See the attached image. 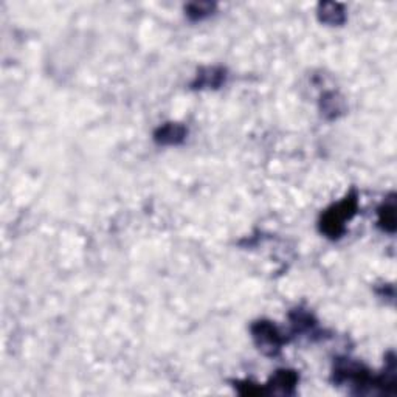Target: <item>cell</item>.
Instances as JSON below:
<instances>
[{"mask_svg":"<svg viewBox=\"0 0 397 397\" xmlns=\"http://www.w3.org/2000/svg\"><path fill=\"white\" fill-rule=\"evenodd\" d=\"M225 81L227 70L224 67H217V65H211V67H202L198 70L189 87L193 90H217L225 84Z\"/></svg>","mask_w":397,"mask_h":397,"instance_id":"3","label":"cell"},{"mask_svg":"<svg viewBox=\"0 0 397 397\" xmlns=\"http://www.w3.org/2000/svg\"><path fill=\"white\" fill-rule=\"evenodd\" d=\"M290 321L293 330L298 334L309 332V330H314V328L317 326V321H315L314 315L304 311V309H295V311L290 314Z\"/></svg>","mask_w":397,"mask_h":397,"instance_id":"9","label":"cell"},{"mask_svg":"<svg viewBox=\"0 0 397 397\" xmlns=\"http://www.w3.org/2000/svg\"><path fill=\"white\" fill-rule=\"evenodd\" d=\"M300 376L293 370H278L274 376L270 377L269 384L266 385L267 394H281V396H293L298 385Z\"/></svg>","mask_w":397,"mask_h":397,"instance_id":"4","label":"cell"},{"mask_svg":"<svg viewBox=\"0 0 397 397\" xmlns=\"http://www.w3.org/2000/svg\"><path fill=\"white\" fill-rule=\"evenodd\" d=\"M377 225L386 233H394L396 231V203L394 198L385 202L382 207L377 210Z\"/></svg>","mask_w":397,"mask_h":397,"instance_id":"8","label":"cell"},{"mask_svg":"<svg viewBox=\"0 0 397 397\" xmlns=\"http://www.w3.org/2000/svg\"><path fill=\"white\" fill-rule=\"evenodd\" d=\"M215 10H216V4H213V2H193L185 6L187 18L193 22L207 19L208 16H211L213 13H215Z\"/></svg>","mask_w":397,"mask_h":397,"instance_id":"10","label":"cell"},{"mask_svg":"<svg viewBox=\"0 0 397 397\" xmlns=\"http://www.w3.org/2000/svg\"><path fill=\"white\" fill-rule=\"evenodd\" d=\"M250 332H252L256 348L267 357L279 356L283 344L288 342L274 323L267 320L255 321L252 328H250Z\"/></svg>","mask_w":397,"mask_h":397,"instance_id":"2","label":"cell"},{"mask_svg":"<svg viewBox=\"0 0 397 397\" xmlns=\"http://www.w3.org/2000/svg\"><path fill=\"white\" fill-rule=\"evenodd\" d=\"M234 388L238 389L241 394L244 396H261V394H267L266 385L261 386L258 384H252V382H234Z\"/></svg>","mask_w":397,"mask_h":397,"instance_id":"11","label":"cell"},{"mask_svg":"<svg viewBox=\"0 0 397 397\" xmlns=\"http://www.w3.org/2000/svg\"><path fill=\"white\" fill-rule=\"evenodd\" d=\"M358 196L354 189L340 202L329 207L320 217V231L329 239H340L346 231V224L357 215Z\"/></svg>","mask_w":397,"mask_h":397,"instance_id":"1","label":"cell"},{"mask_svg":"<svg viewBox=\"0 0 397 397\" xmlns=\"http://www.w3.org/2000/svg\"><path fill=\"white\" fill-rule=\"evenodd\" d=\"M317 16L321 24L329 27H340L346 22V10L342 4L337 2H321L318 4Z\"/></svg>","mask_w":397,"mask_h":397,"instance_id":"6","label":"cell"},{"mask_svg":"<svg viewBox=\"0 0 397 397\" xmlns=\"http://www.w3.org/2000/svg\"><path fill=\"white\" fill-rule=\"evenodd\" d=\"M320 110L321 115L325 116L326 120H335L344 114L346 102H344L343 97H340L337 92H328L321 97Z\"/></svg>","mask_w":397,"mask_h":397,"instance_id":"7","label":"cell"},{"mask_svg":"<svg viewBox=\"0 0 397 397\" xmlns=\"http://www.w3.org/2000/svg\"><path fill=\"white\" fill-rule=\"evenodd\" d=\"M188 129L182 123L169 121L154 132V142L160 146H179L187 140Z\"/></svg>","mask_w":397,"mask_h":397,"instance_id":"5","label":"cell"}]
</instances>
